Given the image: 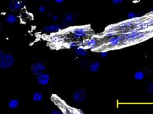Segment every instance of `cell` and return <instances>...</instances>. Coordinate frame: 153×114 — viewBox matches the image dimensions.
<instances>
[{"label": "cell", "instance_id": "cell-1", "mask_svg": "<svg viewBox=\"0 0 153 114\" xmlns=\"http://www.w3.org/2000/svg\"><path fill=\"white\" fill-rule=\"evenodd\" d=\"M71 35L76 41L86 39L90 35V29L87 26H75L71 30Z\"/></svg>", "mask_w": 153, "mask_h": 114}, {"label": "cell", "instance_id": "cell-2", "mask_svg": "<svg viewBox=\"0 0 153 114\" xmlns=\"http://www.w3.org/2000/svg\"><path fill=\"white\" fill-rule=\"evenodd\" d=\"M123 38L124 41H127V42H132V41H139L143 39L147 36V33L142 32V31L137 30L135 29L129 30L128 32H125L123 34Z\"/></svg>", "mask_w": 153, "mask_h": 114}, {"label": "cell", "instance_id": "cell-3", "mask_svg": "<svg viewBox=\"0 0 153 114\" xmlns=\"http://www.w3.org/2000/svg\"><path fill=\"white\" fill-rule=\"evenodd\" d=\"M14 57L12 54H4L2 57L0 59V68L2 69H7L13 66L14 64Z\"/></svg>", "mask_w": 153, "mask_h": 114}, {"label": "cell", "instance_id": "cell-4", "mask_svg": "<svg viewBox=\"0 0 153 114\" xmlns=\"http://www.w3.org/2000/svg\"><path fill=\"white\" fill-rule=\"evenodd\" d=\"M72 99L76 104H81L86 99V91L83 89H77L74 92Z\"/></svg>", "mask_w": 153, "mask_h": 114}, {"label": "cell", "instance_id": "cell-5", "mask_svg": "<svg viewBox=\"0 0 153 114\" xmlns=\"http://www.w3.org/2000/svg\"><path fill=\"white\" fill-rule=\"evenodd\" d=\"M124 42V39L122 35H116L114 37H112L107 39V44L111 48H115L120 46L122 43Z\"/></svg>", "mask_w": 153, "mask_h": 114}, {"label": "cell", "instance_id": "cell-6", "mask_svg": "<svg viewBox=\"0 0 153 114\" xmlns=\"http://www.w3.org/2000/svg\"><path fill=\"white\" fill-rule=\"evenodd\" d=\"M140 21H137L136 20H127L125 21H123V22H121L120 24L117 25V30L121 29L123 31H125V32H128L129 29L132 28L134 27L137 23H139Z\"/></svg>", "mask_w": 153, "mask_h": 114}, {"label": "cell", "instance_id": "cell-7", "mask_svg": "<svg viewBox=\"0 0 153 114\" xmlns=\"http://www.w3.org/2000/svg\"><path fill=\"white\" fill-rule=\"evenodd\" d=\"M25 6V0H12L10 3L9 9L12 12L21 10Z\"/></svg>", "mask_w": 153, "mask_h": 114}, {"label": "cell", "instance_id": "cell-8", "mask_svg": "<svg viewBox=\"0 0 153 114\" xmlns=\"http://www.w3.org/2000/svg\"><path fill=\"white\" fill-rule=\"evenodd\" d=\"M31 70H32V73L34 75L38 76L39 74L45 73V71H46V66H45V65L43 63L37 62L32 64V66H31Z\"/></svg>", "mask_w": 153, "mask_h": 114}, {"label": "cell", "instance_id": "cell-9", "mask_svg": "<svg viewBox=\"0 0 153 114\" xmlns=\"http://www.w3.org/2000/svg\"><path fill=\"white\" fill-rule=\"evenodd\" d=\"M99 45V41L96 37H92L89 39H87L84 41V46L85 48L90 49H94Z\"/></svg>", "mask_w": 153, "mask_h": 114}, {"label": "cell", "instance_id": "cell-10", "mask_svg": "<svg viewBox=\"0 0 153 114\" xmlns=\"http://www.w3.org/2000/svg\"><path fill=\"white\" fill-rule=\"evenodd\" d=\"M37 81L38 84L41 86H46L50 83V76L49 74L42 73L37 76Z\"/></svg>", "mask_w": 153, "mask_h": 114}, {"label": "cell", "instance_id": "cell-11", "mask_svg": "<svg viewBox=\"0 0 153 114\" xmlns=\"http://www.w3.org/2000/svg\"><path fill=\"white\" fill-rule=\"evenodd\" d=\"M62 28V26L59 24H51L48 25L43 29V32L47 33H57L59 32Z\"/></svg>", "mask_w": 153, "mask_h": 114}, {"label": "cell", "instance_id": "cell-12", "mask_svg": "<svg viewBox=\"0 0 153 114\" xmlns=\"http://www.w3.org/2000/svg\"><path fill=\"white\" fill-rule=\"evenodd\" d=\"M75 21V17L74 16L73 14H66L64 15L63 17V22L62 26H69V25L74 24Z\"/></svg>", "mask_w": 153, "mask_h": 114}, {"label": "cell", "instance_id": "cell-13", "mask_svg": "<svg viewBox=\"0 0 153 114\" xmlns=\"http://www.w3.org/2000/svg\"><path fill=\"white\" fill-rule=\"evenodd\" d=\"M74 54H75V55L77 56V57H83L87 55L88 52H87V50L85 48V47L79 46L74 49Z\"/></svg>", "mask_w": 153, "mask_h": 114}, {"label": "cell", "instance_id": "cell-14", "mask_svg": "<svg viewBox=\"0 0 153 114\" xmlns=\"http://www.w3.org/2000/svg\"><path fill=\"white\" fill-rule=\"evenodd\" d=\"M5 21L9 24H13L17 22V17L15 15H14V14H9L5 17Z\"/></svg>", "mask_w": 153, "mask_h": 114}, {"label": "cell", "instance_id": "cell-15", "mask_svg": "<svg viewBox=\"0 0 153 114\" xmlns=\"http://www.w3.org/2000/svg\"><path fill=\"white\" fill-rule=\"evenodd\" d=\"M100 68V63L99 61H94L92 62L90 66V71L92 73H96Z\"/></svg>", "mask_w": 153, "mask_h": 114}, {"label": "cell", "instance_id": "cell-16", "mask_svg": "<svg viewBox=\"0 0 153 114\" xmlns=\"http://www.w3.org/2000/svg\"><path fill=\"white\" fill-rule=\"evenodd\" d=\"M19 102L17 99H12L9 102V108L12 110L16 109L18 107V106H19Z\"/></svg>", "mask_w": 153, "mask_h": 114}, {"label": "cell", "instance_id": "cell-17", "mask_svg": "<svg viewBox=\"0 0 153 114\" xmlns=\"http://www.w3.org/2000/svg\"><path fill=\"white\" fill-rule=\"evenodd\" d=\"M145 76V74L143 71H136L134 74V79H135L137 81L143 80Z\"/></svg>", "mask_w": 153, "mask_h": 114}, {"label": "cell", "instance_id": "cell-18", "mask_svg": "<svg viewBox=\"0 0 153 114\" xmlns=\"http://www.w3.org/2000/svg\"><path fill=\"white\" fill-rule=\"evenodd\" d=\"M32 99H33V100L35 102H39V101H41L43 99V96L40 92H35L33 94Z\"/></svg>", "mask_w": 153, "mask_h": 114}, {"label": "cell", "instance_id": "cell-19", "mask_svg": "<svg viewBox=\"0 0 153 114\" xmlns=\"http://www.w3.org/2000/svg\"><path fill=\"white\" fill-rule=\"evenodd\" d=\"M67 46L70 49H75L77 48V47L80 46V45H79V43L78 42V41H71L70 42L67 43Z\"/></svg>", "mask_w": 153, "mask_h": 114}, {"label": "cell", "instance_id": "cell-20", "mask_svg": "<svg viewBox=\"0 0 153 114\" xmlns=\"http://www.w3.org/2000/svg\"><path fill=\"white\" fill-rule=\"evenodd\" d=\"M127 17L128 20H135V19H138V15L135 12H130L127 14Z\"/></svg>", "mask_w": 153, "mask_h": 114}, {"label": "cell", "instance_id": "cell-21", "mask_svg": "<svg viewBox=\"0 0 153 114\" xmlns=\"http://www.w3.org/2000/svg\"><path fill=\"white\" fill-rule=\"evenodd\" d=\"M147 92L150 94H153V82H151L147 85Z\"/></svg>", "mask_w": 153, "mask_h": 114}, {"label": "cell", "instance_id": "cell-22", "mask_svg": "<svg viewBox=\"0 0 153 114\" xmlns=\"http://www.w3.org/2000/svg\"><path fill=\"white\" fill-rule=\"evenodd\" d=\"M100 55L101 57L105 58L108 56V53H107V51H102L100 53Z\"/></svg>", "mask_w": 153, "mask_h": 114}, {"label": "cell", "instance_id": "cell-23", "mask_svg": "<svg viewBox=\"0 0 153 114\" xmlns=\"http://www.w3.org/2000/svg\"><path fill=\"white\" fill-rule=\"evenodd\" d=\"M39 12H41V13H45L46 12V7H45L44 5H41L39 7Z\"/></svg>", "mask_w": 153, "mask_h": 114}, {"label": "cell", "instance_id": "cell-24", "mask_svg": "<svg viewBox=\"0 0 153 114\" xmlns=\"http://www.w3.org/2000/svg\"><path fill=\"white\" fill-rule=\"evenodd\" d=\"M124 1V0H112V3L114 4H119L123 3Z\"/></svg>", "mask_w": 153, "mask_h": 114}, {"label": "cell", "instance_id": "cell-25", "mask_svg": "<svg viewBox=\"0 0 153 114\" xmlns=\"http://www.w3.org/2000/svg\"><path fill=\"white\" fill-rule=\"evenodd\" d=\"M52 20H53L54 21H57L58 20H59V17H58L57 15H53L52 16Z\"/></svg>", "mask_w": 153, "mask_h": 114}, {"label": "cell", "instance_id": "cell-26", "mask_svg": "<svg viewBox=\"0 0 153 114\" xmlns=\"http://www.w3.org/2000/svg\"><path fill=\"white\" fill-rule=\"evenodd\" d=\"M51 114H61V113L57 110H53L52 112H51Z\"/></svg>", "mask_w": 153, "mask_h": 114}, {"label": "cell", "instance_id": "cell-27", "mask_svg": "<svg viewBox=\"0 0 153 114\" xmlns=\"http://www.w3.org/2000/svg\"><path fill=\"white\" fill-rule=\"evenodd\" d=\"M64 1H65V0H54V1L57 4H62Z\"/></svg>", "mask_w": 153, "mask_h": 114}, {"label": "cell", "instance_id": "cell-28", "mask_svg": "<svg viewBox=\"0 0 153 114\" xmlns=\"http://www.w3.org/2000/svg\"><path fill=\"white\" fill-rule=\"evenodd\" d=\"M4 54L3 53V51H1V50H0V59H1V58L2 57V56L4 55Z\"/></svg>", "mask_w": 153, "mask_h": 114}, {"label": "cell", "instance_id": "cell-29", "mask_svg": "<svg viewBox=\"0 0 153 114\" xmlns=\"http://www.w3.org/2000/svg\"><path fill=\"white\" fill-rule=\"evenodd\" d=\"M48 17H52V12H48Z\"/></svg>", "mask_w": 153, "mask_h": 114}, {"label": "cell", "instance_id": "cell-30", "mask_svg": "<svg viewBox=\"0 0 153 114\" xmlns=\"http://www.w3.org/2000/svg\"><path fill=\"white\" fill-rule=\"evenodd\" d=\"M150 10H151V12H153V5H152V7H151V8H150Z\"/></svg>", "mask_w": 153, "mask_h": 114}, {"label": "cell", "instance_id": "cell-31", "mask_svg": "<svg viewBox=\"0 0 153 114\" xmlns=\"http://www.w3.org/2000/svg\"><path fill=\"white\" fill-rule=\"evenodd\" d=\"M1 29H2V25H1V22H0V30Z\"/></svg>", "mask_w": 153, "mask_h": 114}, {"label": "cell", "instance_id": "cell-32", "mask_svg": "<svg viewBox=\"0 0 153 114\" xmlns=\"http://www.w3.org/2000/svg\"><path fill=\"white\" fill-rule=\"evenodd\" d=\"M45 1H50V0H45Z\"/></svg>", "mask_w": 153, "mask_h": 114}, {"label": "cell", "instance_id": "cell-33", "mask_svg": "<svg viewBox=\"0 0 153 114\" xmlns=\"http://www.w3.org/2000/svg\"><path fill=\"white\" fill-rule=\"evenodd\" d=\"M152 113H153V107H152Z\"/></svg>", "mask_w": 153, "mask_h": 114}, {"label": "cell", "instance_id": "cell-34", "mask_svg": "<svg viewBox=\"0 0 153 114\" xmlns=\"http://www.w3.org/2000/svg\"><path fill=\"white\" fill-rule=\"evenodd\" d=\"M61 114H66V113H61Z\"/></svg>", "mask_w": 153, "mask_h": 114}]
</instances>
